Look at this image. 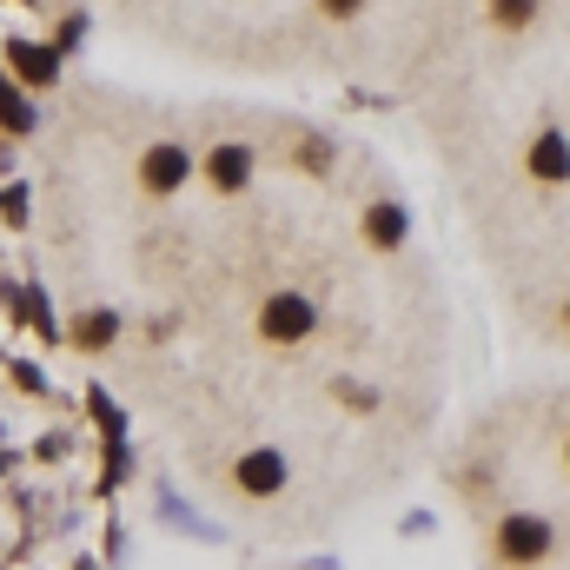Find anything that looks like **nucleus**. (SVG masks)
<instances>
[{
	"label": "nucleus",
	"instance_id": "nucleus-1",
	"mask_svg": "<svg viewBox=\"0 0 570 570\" xmlns=\"http://www.w3.org/2000/svg\"><path fill=\"white\" fill-rule=\"evenodd\" d=\"M312 325H318V305L298 298V292H279V298L266 305V338H279V345H298Z\"/></svg>",
	"mask_w": 570,
	"mask_h": 570
},
{
	"label": "nucleus",
	"instance_id": "nucleus-2",
	"mask_svg": "<svg viewBox=\"0 0 570 570\" xmlns=\"http://www.w3.org/2000/svg\"><path fill=\"white\" fill-rule=\"evenodd\" d=\"M544 551H551V524H544V518H511V524H504V558L531 564V558H544Z\"/></svg>",
	"mask_w": 570,
	"mask_h": 570
},
{
	"label": "nucleus",
	"instance_id": "nucleus-3",
	"mask_svg": "<svg viewBox=\"0 0 570 570\" xmlns=\"http://www.w3.org/2000/svg\"><path fill=\"white\" fill-rule=\"evenodd\" d=\"M7 60H13V67H20V80H33V87H53V80H60V53H53V47L13 40V47H7Z\"/></svg>",
	"mask_w": 570,
	"mask_h": 570
},
{
	"label": "nucleus",
	"instance_id": "nucleus-4",
	"mask_svg": "<svg viewBox=\"0 0 570 570\" xmlns=\"http://www.w3.org/2000/svg\"><path fill=\"white\" fill-rule=\"evenodd\" d=\"M239 484L253 491V498H273L285 484V458L279 451H253V458H239Z\"/></svg>",
	"mask_w": 570,
	"mask_h": 570
},
{
	"label": "nucleus",
	"instance_id": "nucleus-5",
	"mask_svg": "<svg viewBox=\"0 0 570 570\" xmlns=\"http://www.w3.org/2000/svg\"><path fill=\"white\" fill-rule=\"evenodd\" d=\"M206 173H213V186H219V193H239V186L253 179V153H246V146H213Z\"/></svg>",
	"mask_w": 570,
	"mask_h": 570
},
{
	"label": "nucleus",
	"instance_id": "nucleus-6",
	"mask_svg": "<svg viewBox=\"0 0 570 570\" xmlns=\"http://www.w3.org/2000/svg\"><path fill=\"white\" fill-rule=\"evenodd\" d=\"M140 179L153 186V193H173V186L186 179V153H179V146H153V153H146V173H140Z\"/></svg>",
	"mask_w": 570,
	"mask_h": 570
},
{
	"label": "nucleus",
	"instance_id": "nucleus-7",
	"mask_svg": "<svg viewBox=\"0 0 570 570\" xmlns=\"http://www.w3.org/2000/svg\"><path fill=\"white\" fill-rule=\"evenodd\" d=\"M531 173L538 179H564V134H544L531 146Z\"/></svg>",
	"mask_w": 570,
	"mask_h": 570
},
{
	"label": "nucleus",
	"instance_id": "nucleus-8",
	"mask_svg": "<svg viewBox=\"0 0 570 570\" xmlns=\"http://www.w3.org/2000/svg\"><path fill=\"white\" fill-rule=\"evenodd\" d=\"M0 127H13V134H33V107H27V100L7 87V80H0Z\"/></svg>",
	"mask_w": 570,
	"mask_h": 570
},
{
	"label": "nucleus",
	"instance_id": "nucleus-9",
	"mask_svg": "<svg viewBox=\"0 0 570 570\" xmlns=\"http://www.w3.org/2000/svg\"><path fill=\"white\" fill-rule=\"evenodd\" d=\"M372 239H379V246H399V239H405V213H399V206H379V213H372Z\"/></svg>",
	"mask_w": 570,
	"mask_h": 570
},
{
	"label": "nucleus",
	"instance_id": "nucleus-10",
	"mask_svg": "<svg viewBox=\"0 0 570 570\" xmlns=\"http://www.w3.org/2000/svg\"><path fill=\"white\" fill-rule=\"evenodd\" d=\"M491 7H498V20H504V27H524V20L538 13V0H491Z\"/></svg>",
	"mask_w": 570,
	"mask_h": 570
},
{
	"label": "nucleus",
	"instance_id": "nucleus-11",
	"mask_svg": "<svg viewBox=\"0 0 570 570\" xmlns=\"http://www.w3.org/2000/svg\"><path fill=\"white\" fill-rule=\"evenodd\" d=\"M358 7H365V0H325V13H338V20H352Z\"/></svg>",
	"mask_w": 570,
	"mask_h": 570
}]
</instances>
